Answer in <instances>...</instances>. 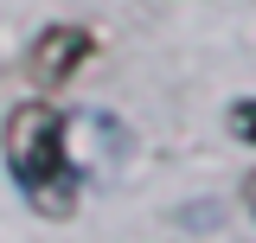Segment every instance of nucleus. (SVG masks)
<instances>
[{
    "mask_svg": "<svg viewBox=\"0 0 256 243\" xmlns=\"http://www.w3.org/2000/svg\"><path fill=\"white\" fill-rule=\"evenodd\" d=\"M0 154H6V173L20 180L32 205L45 218H70L77 212V166H70V134H64V116L52 102H20L6 116V134H0Z\"/></svg>",
    "mask_w": 256,
    "mask_h": 243,
    "instance_id": "nucleus-1",
    "label": "nucleus"
},
{
    "mask_svg": "<svg viewBox=\"0 0 256 243\" xmlns=\"http://www.w3.org/2000/svg\"><path fill=\"white\" fill-rule=\"evenodd\" d=\"M90 52H96V38H90L84 26H52V32H38V45H32V77H38V90H58Z\"/></svg>",
    "mask_w": 256,
    "mask_h": 243,
    "instance_id": "nucleus-2",
    "label": "nucleus"
}]
</instances>
